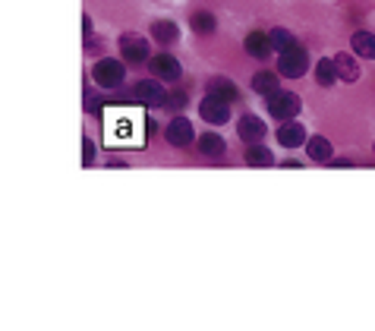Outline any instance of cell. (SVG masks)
<instances>
[{"instance_id":"cell-15","label":"cell","mask_w":375,"mask_h":331,"mask_svg":"<svg viewBox=\"0 0 375 331\" xmlns=\"http://www.w3.org/2000/svg\"><path fill=\"white\" fill-rule=\"evenodd\" d=\"M152 38H154V41H161V44H174L176 38H180V28H176L174 22L158 19V22L152 26Z\"/></svg>"},{"instance_id":"cell-24","label":"cell","mask_w":375,"mask_h":331,"mask_svg":"<svg viewBox=\"0 0 375 331\" xmlns=\"http://www.w3.org/2000/svg\"><path fill=\"white\" fill-rule=\"evenodd\" d=\"M331 167H353V164H350L347 158H337V161H334V164H331Z\"/></svg>"},{"instance_id":"cell-18","label":"cell","mask_w":375,"mask_h":331,"mask_svg":"<svg viewBox=\"0 0 375 331\" xmlns=\"http://www.w3.org/2000/svg\"><path fill=\"white\" fill-rule=\"evenodd\" d=\"M208 92L218 95V98H224V101H233L240 95L237 85H233L231 79H208Z\"/></svg>"},{"instance_id":"cell-6","label":"cell","mask_w":375,"mask_h":331,"mask_svg":"<svg viewBox=\"0 0 375 331\" xmlns=\"http://www.w3.org/2000/svg\"><path fill=\"white\" fill-rule=\"evenodd\" d=\"M136 98L149 107H164L167 105V92L154 83V79H142V83L136 85Z\"/></svg>"},{"instance_id":"cell-9","label":"cell","mask_w":375,"mask_h":331,"mask_svg":"<svg viewBox=\"0 0 375 331\" xmlns=\"http://www.w3.org/2000/svg\"><path fill=\"white\" fill-rule=\"evenodd\" d=\"M237 130H240V139L243 142H259V139H265V123L259 120V117H253V114H246L243 120L237 123Z\"/></svg>"},{"instance_id":"cell-14","label":"cell","mask_w":375,"mask_h":331,"mask_svg":"<svg viewBox=\"0 0 375 331\" xmlns=\"http://www.w3.org/2000/svg\"><path fill=\"white\" fill-rule=\"evenodd\" d=\"M334 66H337V79H344V83H356V79H359V66H356V61H353L350 54H337Z\"/></svg>"},{"instance_id":"cell-4","label":"cell","mask_w":375,"mask_h":331,"mask_svg":"<svg viewBox=\"0 0 375 331\" xmlns=\"http://www.w3.org/2000/svg\"><path fill=\"white\" fill-rule=\"evenodd\" d=\"M268 114L278 117V120H290V117L300 114V98L290 92H278L268 98Z\"/></svg>"},{"instance_id":"cell-10","label":"cell","mask_w":375,"mask_h":331,"mask_svg":"<svg viewBox=\"0 0 375 331\" xmlns=\"http://www.w3.org/2000/svg\"><path fill=\"white\" fill-rule=\"evenodd\" d=\"M278 142H281L284 149H297V145L306 142V130L300 127V123H284V127L278 130Z\"/></svg>"},{"instance_id":"cell-5","label":"cell","mask_w":375,"mask_h":331,"mask_svg":"<svg viewBox=\"0 0 375 331\" xmlns=\"http://www.w3.org/2000/svg\"><path fill=\"white\" fill-rule=\"evenodd\" d=\"M199 114H202V120H208V123H227L231 120V107H227V101L218 98V95H208V98L199 105Z\"/></svg>"},{"instance_id":"cell-21","label":"cell","mask_w":375,"mask_h":331,"mask_svg":"<svg viewBox=\"0 0 375 331\" xmlns=\"http://www.w3.org/2000/svg\"><path fill=\"white\" fill-rule=\"evenodd\" d=\"M315 79H319V85H331L337 79V66L334 61H322L315 63Z\"/></svg>"},{"instance_id":"cell-11","label":"cell","mask_w":375,"mask_h":331,"mask_svg":"<svg viewBox=\"0 0 375 331\" xmlns=\"http://www.w3.org/2000/svg\"><path fill=\"white\" fill-rule=\"evenodd\" d=\"M246 51L253 57H259V61H265V57L271 54V38L265 32H249L246 35Z\"/></svg>"},{"instance_id":"cell-8","label":"cell","mask_w":375,"mask_h":331,"mask_svg":"<svg viewBox=\"0 0 375 331\" xmlns=\"http://www.w3.org/2000/svg\"><path fill=\"white\" fill-rule=\"evenodd\" d=\"M149 66H152L154 76L164 79V83H176V79H180V63H176L171 54H158Z\"/></svg>"},{"instance_id":"cell-13","label":"cell","mask_w":375,"mask_h":331,"mask_svg":"<svg viewBox=\"0 0 375 331\" xmlns=\"http://www.w3.org/2000/svg\"><path fill=\"white\" fill-rule=\"evenodd\" d=\"M246 164H253V167H271V164H275V154H271V149H265L262 142H253L246 149Z\"/></svg>"},{"instance_id":"cell-3","label":"cell","mask_w":375,"mask_h":331,"mask_svg":"<svg viewBox=\"0 0 375 331\" xmlns=\"http://www.w3.org/2000/svg\"><path fill=\"white\" fill-rule=\"evenodd\" d=\"M120 54L127 57L130 63L149 61V38H145V35H136V32H127L120 38Z\"/></svg>"},{"instance_id":"cell-22","label":"cell","mask_w":375,"mask_h":331,"mask_svg":"<svg viewBox=\"0 0 375 331\" xmlns=\"http://www.w3.org/2000/svg\"><path fill=\"white\" fill-rule=\"evenodd\" d=\"M268 38H271V48H275V51H287V48H293V44H297L287 28H271Z\"/></svg>"},{"instance_id":"cell-2","label":"cell","mask_w":375,"mask_h":331,"mask_svg":"<svg viewBox=\"0 0 375 331\" xmlns=\"http://www.w3.org/2000/svg\"><path fill=\"white\" fill-rule=\"evenodd\" d=\"M92 76H95V83H98L101 88H117L123 83V76H127V70H123L120 61H110V57H105V61L95 63Z\"/></svg>"},{"instance_id":"cell-17","label":"cell","mask_w":375,"mask_h":331,"mask_svg":"<svg viewBox=\"0 0 375 331\" xmlns=\"http://www.w3.org/2000/svg\"><path fill=\"white\" fill-rule=\"evenodd\" d=\"M224 139L215 136V132H205V136H199V152L208 154V158H215V154H224Z\"/></svg>"},{"instance_id":"cell-23","label":"cell","mask_w":375,"mask_h":331,"mask_svg":"<svg viewBox=\"0 0 375 331\" xmlns=\"http://www.w3.org/2000/svg\"><path fill=\"white\" fill-rule=\"evenodd\" d=\"M95 164V142L92 139H83V167Z\"/></svg>"},{"instance_id":"cell-19","label":"cell","mask_w":375,"mask_h":331,"mask_svg":"<svg viewBox=\"0 0 375 331\" xmlns=\"http://www.w3.org/2000/svg\"><path fill=\"white\" fill-rule=\"evenodd\" d=\"M306 149H309V158H312V161H328L331 158V142H328V139H322V136L309 139Z\"/></svg>"},{"instance_id":"cell-1","label":"cell","mask_w":375,"mask_h":331,"mask_svg":"<svg viewBox=\"0 0 375 331\" xmlns=\"http://www.w3.org/2000/svg\"><path fill=\"white\" fill-rule=\"evenodd\" d=\"M306 70H309V54H306V48L293 44V48L281 51V61H278V73H281V76H287V79H300Z\"/></svg>"},{"instance_id":"cell-20","label":"cell","mask_w":375,"mask_h":331,"mask_svg":"<svg viewBox=\"0 0 375 331\" xmlns=\"http://www.w3.org/2000/svg\"><path fill=\"white\" fill-rule=\"evenodd\" d=\"M189 26H193V32H199V35H211L218 22H215V16H211V13L199 10V13H193V16H189Z\"/></svg>"},{"instance_id":"cell-7","label":"cell","mask_w":375,"mask_h":331,"mask_svg":"<svg viewBox=\"0 0 375 331\" xmlns=\"http://www.w3.org/2000/svg\"><path fill=\"white\" fill-rule=\"evenodd\" d=\"M164 136L171 145H189V139H193V123H189L186 117H174V120L167 123Z\"/></svg>"},{"instance_id":"cell-16","label":"cell","mask_w":375,"mask_h":331,"mask_svg":"<svg viewBox=\"0 0 375 331\" xmlns=\"http://www.w3.org/2000/svg\"><path fill=\"white\" fill-rule=\"evenodd\" d=\"M350 44H353V51H356L359 57H366V61H372L375 57V35L372 32H356L350 38Z\"/></svg>"},{"instance_id":"cell-25","label":"cell","mask_w":375,"mask_h":331,"mask_svg":"<svg viewBox=\"0 0 375 331\" xmlns=\"http://www.w3.org/2000/svg\"><path fill=\"white\" fill-rule=\"evenodd\" d=\"M83 28H85V38H88V35H92V19H88V16L83 19Z\"/></svg>"},{"instance_id":"cell-12","label":"cell","mask_w":375,"mask_h":331,"mask_svg":"<svg viewBox=\"0 0 375 331\" xmlns=\"http://www.w3.org/2000/svg\"><path fill=\"white\" fill-rule=\"evenodd\" d=\"M253 88H255L259 95H265V98H271V95L281 92V83H278L275 73L265 70V73H255V76H253Z\"/></svg>"}]
</instances>
